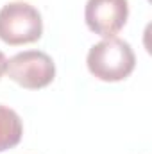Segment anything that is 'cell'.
Returning <instances> with one entry per match:
<instances>
[{
    "instance_id": "6da1fadb",
    "label": "cell",
    "mask_w": 152,
    "mask_h": 154,
    "mask_svg": "<svg viewBox=\"0 0 152 154\" xmlns=\"http://www.w3.org/2000/svg\"><path fill=\"white\" fill-rule=\"evenodd\" d=\"M91 75L104 82H118L132 74L136 66L134 50L120 38H104L95 43L86 57Z\"/></svg>"
},
{
    "instance_id": "277c9868",
    "label": "cell",
    "mask_w": 152,
    "mask_h": 154,
    "mask_svg": "<svg viewBox=\"0 0 152 154\" xmlns=\"http://www.w3.org/2000/svg\"><path fill=\"white\" fill-rule=\"evenodd\" d=\"M129 18L127 0H88L84 20L91 32L102 38H114Z\"/></svg>"
},
{
    "instance_id": "3957f363",
    "label": "cell",
    "mask_w": 152,
    "mask_h": 154,
    "mask_svg": "<svg viewBox=\"0 0 152 154\" xmlns=\"http://www.w3.org/2000/svg\"><path fill=\"white\" fill-rule=\"evenodd\" d=\"M5 74L22 88L39 90L54 81L56 65L52 57L41 50H23L7 61Z\"/></svg>"
},
{
    "instance_id": "5b68a950",
    "label": "cell",
    "mask_w": 152,
    "mask_h": 154,
    "mask_svg": "<svg viewBox=\"0 0 152 154\" xmlns=\"http://www.w3.org/2000/svg\"><path fill=\"white\" fill-rule=\"evenodd\" d=\"M22 134H23V124L20 115L14 109L0 104V152L18 145Z\"/></svg>"
},
{
    "instance_id": "8992f818",
    "label": "cell",
    "mask_w": 152,
    "mask_h": 154,
    "mask_svg": "<svg viewBox=\"0 0 152 154\" xmlns=\"http://www.w3.org/2000/svg\"><path fill=\"white\" fill-rule=\"evenodd\" d=\"M5 70H7V59H5L4 52L0 50V79H2L4 74H5Z\"/></svg>"
},
{
    "instance_id": "7a4b0ae2",
    "label": "cell",
    "mask_w": 152,
    "mask_h": 154,
    "mask_svg": "<svg viewBox=\"0 0 152 154\" xmlns=\"http://www.w3.org/2000/svg\"><path fill=\"white\" fill-rule=\"evenodd\" d=\"M43 34L39 11L27 2H9L0 9V39L7 45L34 43Z\"/></svg>"
}]
</instances>
